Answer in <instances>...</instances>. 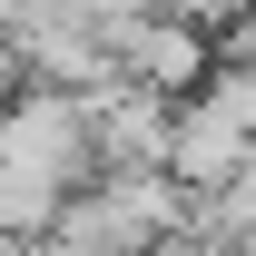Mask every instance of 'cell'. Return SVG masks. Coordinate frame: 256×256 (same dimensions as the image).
Returning <instances> with one entry per match:
<instances>
[{
    "label": "cell",
    "mask_w": 256,
    "mask_h": 256,
    "mask_svg": "<svg viewBox=\"0 0 256 256\" xmlns=\"http://www.w3.org/2000/svg\"><path fill=\"white\" fill-rule=\"evenodd\" d=\"M246 158H256V138L236 128V108H226L217 89H197V98L168 108V178H178L188 197H217Z\"/></svg>",
    "instance_id": "obj_1"
},
{
    "label": "cell",
    "mask_w": 256,
    "mask_h": 256,
    "mask_svg": "<svg viewBox=\"0 0 256 256\" xmlns=\"http://www.w3.org/2000/svg\"><path fill=\"white\" fill-rule=\"evenodd\" d=\"M118 79H128V89H148V98H168V108H178V98H197L207 79H217V40H207V30H188V20H168V10H158V20H148V30H138V40L118 50Z\"/></svg>",
    "instance_id": "obj_2"
},
{
    "label": "cell",
    "mask_w": 256,
    "mask_h": 256,
    "mask_svg": "<svg viewBox=\"0 0 256 256\" xmlns=\"http://www.w3.org/2000/svg\"><path fill=\"white\" fill-rule=\"evenodd\" d=\"M138 256H207V246H197L188 226H178V236H158V246H138Z\"/></svg>",
    "instance_id": "obj_3"
}]
</instances>
